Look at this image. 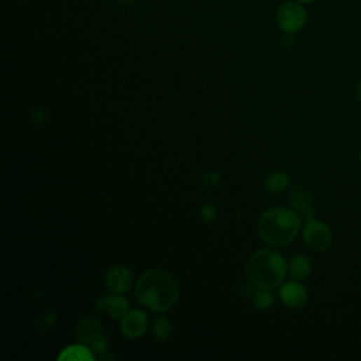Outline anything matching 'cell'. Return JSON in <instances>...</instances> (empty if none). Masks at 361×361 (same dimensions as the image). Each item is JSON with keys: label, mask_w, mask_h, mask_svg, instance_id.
<instances>
[{"label": "cell", "mask_w": 361, "mask_h": 361, "mask_svg": "<svg viewBox=\"0 0 361 361\" xmlns=\"http://www.w3.org/2000/svg\"><path fill=\"white\" fill-rule=\"evenodd\" d=\"M58 360H71V361H93L95 355L90 351V347L86 344H72L62 350L58 355Z\"/></svg>", "instance_id": "4fadbf2b"}, {"label": "cell", "mask_w": 361, "mask_h": 361, "mask_svg": "<svg viewBox=\"0 0 361 361\" xmlns=\"http://www.w3.org/2000/svg\"><path fill=\"white\" fill-rule=\"evenodd\" d=\"M199 213H200V219H202L206 224L213 223V222L216 220V217H217V209H216V206L212 205V203H205V205L200 207Z\"/></svg>", "instance_id": "e0dca14e"}, {"label": "cell", "mask_w": 361, "mask_h": 361, "mask_svg": "<svg viewBox=\"0 0 361 361\" xmlns=\"http://www.w3.org/2000/svg\"><path fill=\"white\" fill-rule=\"evenodd\" d=\"M274 304V297L273 294L268 292V290H259L257 292H254L253 295V305L260 309V311H266L270 309Z\"/></svg>", "instance_id": "2e32d148"}, {"label": "cell", "mask_w": 361, "mask_h": 361, "mask_svg": "<svg viewBox=\"0 0 361 361\" xmlns=\"http://www.w3.org/2000/svg\"><path fill=\"white\" fill-rule=\"evenodd\" d=\"M290 203L294 210H297L306 220L315 219L316 209L309 192L305 188H297L290 195Z\"/></svg>", "instance_id": "8fae6325"}, {"label": "cell", "mask_w": 361, "mask_h": 361, "mask_svg": "<svg viewBox=\"0 0 361 361\" xmlns=\"http://www.w3.org/2000/svg\"><path fill=\"white\" fill-rule=\"evenodd\" d=\"M304 242L311 250L325 253L333 243V233L326 223L312 219L304 227Z\"/></svg>", "instance_id": "8992f818"}, {"label": "cell", "mask_w": 361, "mask_h": 361, "mask_svg": "<svg viewBox=\"0 0 361 361\" xmlns=\"http://www.w3.org/2000/svg\"><path fill=\"white\" fill-rule=\"evenodd\" d=\"M171 332H172V327H171L170 319L167 316H157L153 323L154 339L160 343H165L170 339Z\"/></svg>", "instance_id": "9a60e30c"}, {"label": "cell", "mask_w": 361, "mask_h": 361, "mask_svg": "<svg viewBox=\"0 0 361 361\" xmlns=\"http://www.w3.org/2000/svg\"><path fill=\"white\" fill-rule=\"evenodd\" d=\"M275 20L284 33L295 34L306 25L308 13L304 5L298 2H285L277 9Z\"/></svg>", "instance_id": "5b68a950"}, {"label": "cell", "mask_w": 361, "mask_h": 361, "mask_svg": "<svg viewBox=\"0 0 361 361\" xmlns=\"http://www.w3.org/2000/svg\"><path fill=\"white\" fill-rule=\"evenodd\" d=\"M299 213L294 209L275 206L260 216L259 233L263 242L273 247H285L291 245L301 230Z\"/></svg>", "instance_id": "7a4b0ae2"}, {"label": "cell", "mask_w": 361, "mask_h": 361, "mask_svg": "<svg viewBox=\"0 0 361 361\" xmlns=\"http://www.w3.org/2000/svg\"><path fill=\"white\" fill-rule=\"evenodd\" d=\"M104 282L111 294H126L133 287V273L125 266H113L107 270Z\"/></svg>", "instance_id": "52a82bcc"}, {"label": "cell", "mask_w": 361, "mask_h": 361, "mask_svg": "<svg viewBox=\"0 0 361 361\" xmlns=\"http://www.w3.org/2000/svg\"><path fill=\"white\" fill-rule=\"evenodd\" d=\"M78 340L89 346L95 353L104 354L109 350V341L104 336L103 325L95 318H85L79 322L76 332Z\"/></svg>", "instance_id": "277c9868"}, {"label": "cell", "mask_w": 361, "mask_h": 361, "mask_svg": "<svg viewBox=\"0 0 361 361\" xmlns=\"http://www.w3.org/2000/svg\"><path fill=\"white\" fill-rule=\"evenodd\" d=\"M137 301L153 312L171 309L179 298V285L174 275L164 268L146 271L136 284Z\"/></svg>", "instance_id": "6da1fadb"}, {"label": "cell", "mask_w": 361, "mask_h": 361, "mask_svg": "<svg viewBox=\"0 0 361 361\" xmlns=\"http://www.w3.org/2000/svg\"><path fill=\"white\" fill-rule=\"evenodd\" d=\"M120 329L128 339H139L149 329V316L140 309L129 311L120 322Z\"/></svg>", "instance_id": "ba28073f"}, {"label": "cell", "mask_w": 361, "mask_h": 361, "mask_svg": "<svg viewBox=\"0 0 361 361\" xmlns=\"http://www.w3.org/2000/svg\"><path fill=\"white\" fill-rule=\"evenodd\" d=\"M355 96H357V99L361 102V81L357 83V86H355Z\"/></svg>", "instance_id": "ffe728a7"}, {"label": "cell", "mask_w": 361, "mask_h": 361, "mask_svg": "<svg viewBox=\"0 0 361 361\" xmlns=\"http://www.w3.org/2000/svg\"><path fill=\"white\" fill-rule=\"evenodd\" d=\"M220 182V174L217 171H209L205 177H203V184L209 188H214L217 186Z\"/></svg>", "instance_id": "ac0fdd59"}, {"label": "cell", "mask_w": 361, "mask_h": 361, "mask_svg": "<svg viewBox=\"0 0 361 361\" xmlns=\"http://www.w3.org/2000/svg\"><path fill=\"white\" fill-rule=\"evenodd\" d=\"M297 2L305 6V5H311V4H313V2H315V0H297Z\"/></svg>", "instance_id": "44dd1931"}, {"label": "cell", "mask_w": 361, "mask_h": 361, "mask_svg": "<svg viewBox=\"0 0 361 361\" xmlns=\"http://www.w3.org/2000/svg\"><path fill=\"white\" fill-rule=\"evenodd\" d=\"M312 273V263L306 256L298 254L291 259L288 263V274L298 281L306 280Z\"/></svg>", "instance_id": "7c38bea8"}, {"label": "cell", "mask_w": 361, "mask_h": 361, "mask_svg": "<svg viewBox=\"0 0 361 361\" xmlns=\"http://www.w3.org/2000/svg\"><path fill=\"white\" fill-rule=\"evenodd\" d=\"M47 110L46 109H43V107H39V109H36L34 111H33V114H32V122L34 123V125H40L43 120H46L47 118Z\"/></svg>", "instance_id": "d6986e66"}, {"label": "cell", "mask_w": 361, "mask_h": 361, "mask_svg": "<svg viewBox=\"0 0 361 361\" xmlns=\"http://www.w3.org/2000/svg\"><path fill=\"white\" fill-rule=\"evenodd\" d=\"M280 298L285 306L292 309L304 308L308 304V290L298 280L285 282L280 290Z\"/></svg>", "instance_id": "9c48e42d"}, {"label": "cell", "mask_w": 361, "mask_h": 361, "mask_svg": "<svg viewBox=\"0 0 361 361\" xmlns=\"http://www.w3.org/2000/svg\"><path fill=\"white\" fill-rule=\"evenodd\" d=\"M291 184V178L285 171H275L273 174H270L267 177V179L264 181V188L268 192L273 193H278L285 191Z\"/></svg>", "instance_id": "5bb4252c"}, {"label": "cell", "mask_w": 361, "mask_h": 361, "mask_svg": "<svg viewBox=\"0 0 361 361\" xmlns=\"http://www.w3.org/2000/svg\"><path fill=\"white\" fill-rule=\"evenodd\" d=\"M130 309L129 301L122 297V294H111V295H102L96 301V311L97 312H107L110 318L122 319Z\"/></svg>", "instance_id": "30bf717a"}, {"label": "cell", "mask_w": 361, "mask_h": 361, "mask_svg": "<svg viewBox=\"0 0 361 361\" xmlns=\"http://www.w3.org/2000/svg\"><path fill=\"white\" fill-rule=\"evenodd\" d=\"M117 2H122V4H128V2H132V0H117Z\"/></svg>", "instance_id": "7402d4cb"}, {"label": "cell", "mask_w": 361, "mask_h": 361, "mask_svg": "<svg viewBox=\"0 0 361 361\" xmlns=\"http://www.w3.org/2000/svg\"><path fill=\"white\" fill-rule=\"evenodd\" d=\"M360 163H361V151H360Z\"/></svg>", "instance_id": "603a6c76"}, {"label": "cell", "mask_w": 361, "mask_h": 361, "mask_svg": "<svg viewBox=\"0 0 361 361\" xmlns=\"http://www.w3.org/2000/svg\"><path fill=\"white\" fill-rule=\"evenodd\" d=\"M288 274V264L282 254L271 249L254 252L246 263V275L259 290H273L282 284Z\"/></svg>", "instance_id": "3957f363"}]
</instances>
